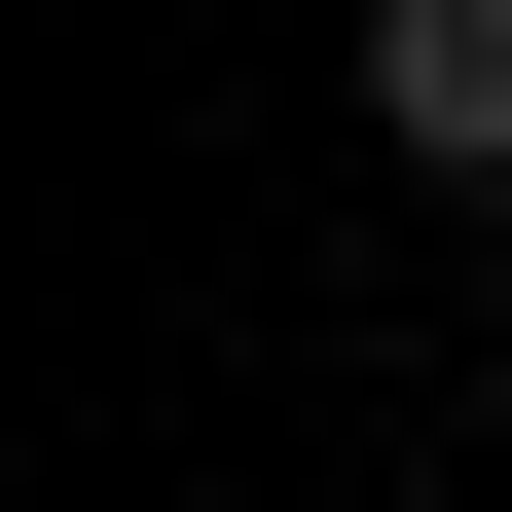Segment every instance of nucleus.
Wrapping results in <instances>:
<instances>
[{
  "label": "nucleus",
  "instance_id": "obj_1",
  "mask_svg": "<svg viewBox=\"0 0 512 512\" xmlns=\"http://www.w3.org/2000/svg\"><path fill=\"white\" fill-rule=\"evenodd\" d=\"M366 110H403L439 183H512V0H366Z\"/></svg>",
  "mask_w": 512,
  "mask_h": 512
}]
</instances>
